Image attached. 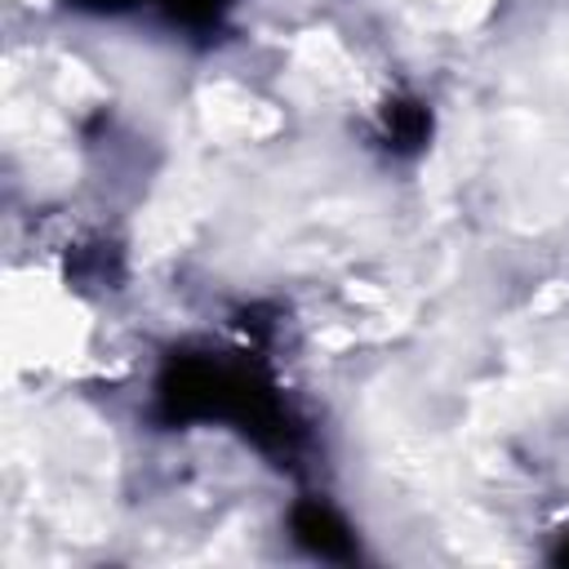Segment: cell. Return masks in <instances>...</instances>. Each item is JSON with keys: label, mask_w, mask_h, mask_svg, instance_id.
Wrapping results in <instances>:
<instances>
[{"label": "cell", "mask_w": 569, "mask_h": 569, "mask_svg": "<svg viewBox=\"0 0 569 569\" xmlns=\"http://www.w3.org/2000/svg\"><path fill=\"white\" fill-rule=\"evenodd\" d=\"M293 529H298V538H302V542H311L320 556H338V551L347 547L342 525H338L329 511H320V507H302V511H298V520H293Z\"/></svg>", "instance_id": "6da1fadb"}]
</instances>
